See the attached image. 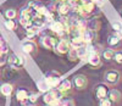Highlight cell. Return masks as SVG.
Segmentation results:
<instances>
[{"label":"cell","instance_id":"6da1fadb","mask_svg":"<svg viewBox=\"0 0 122 106\" xmlns=\"http://www.w3.org/2000/svg\"><path fill=\"white\" fill-rule=\"evenodd\" d=\"M120 81H121L120 71L114 70V68L105 71V73H104V83L106 84V86L115 87V86H117V84L120 83Z\"/></svg>","mask_w":122,"mask_h":106},{"label":"cell","instance_id":"7a4b0ae2","mask_svg":"<svg viewBox=\"0 0 122 106\" xmlns=\"http://www.w3.org/2000/svg\"><path fill=\"white\" fill-rule=\"evenodd\" d=\"M6 62H7V65L11 67V68L20 70V68H22L25 66V57L18 56L16 54H11V55H9Z\"/></svg>","mask_w":122,"mask_h":106},{"label":"cell","instance_id":"3957f363","mask_svg":"<svg viewBox=\"0 0 122 106\" xmlns=\"http://www.w3.org/2000/svg\"><path fill=\"white\" fill-rule=\"evenodd\" d=\"M72 84L77 90H84L88 87V78L86 75H76L72 79Z\"/></svg>","mask_w":122,"mask_h":106},{"label":"cell","instance_id":"277c9868","mask_svg":"<svg viewBox=\"0 0 122 106\" xmlns=\"http://www.w3.org/2000/svg\"><path fill=\"white\" fill-rule=\"evenodd\" d=\"M21 48L22 50L26 52V54L28 55H36L37 54V51H38V45L34 40H23L22 43H21Z\"/></svg>","mask_w":122,"mask_h":106},{"label":"cell","instance_id":"5b68a950","mask_svg":"<svg viewBox=\"0 0 122 106\" xmlns=\"http://www.w3.org/2000/svg\"><path fill=\"white\" fill-rule=\"evenodd\" d=\"M70 49H71V44H70L68 40H66V39L56 40V44H55V48H54V50L56 51V54L65 55V54H67V52H68Z\"/></svg>","mask_w":122,"mask_h":106},{"label":"cell","instance_id":"8992f818","mask_svg":"<svg viewBox=\"0 0 122 106\" xmlns=\"http://www.w3.org/2000/svg\"><path fill=\"white\" fill-rule=\"evenodd\" d=\"M61 81V76L60 73H57L56 71H53L46 75L45 77V83L48 84L49 88H53V87H57V84L60 83Z\"/></svg>","mask_w":122,"mask_h":106},{"label":"cell","instance_id":"52a82bcc","mask_svg":"<svg viewBox=\"0 0 122 106\" xmlns=\"http://www.w3.org/2000/svg\"><path fill=\"white\" fill-rule=\"evenodd\" d=\"M97 37H98L97 32L93 30V29L87 28L82 32V39H83V43L86 45H90L92 43H94V41L97 40Z\"/></svg>","mask_w":122,"mask_h":106},{"label":"cell","instance_id":"ba28073f","mask_svg":"<svg viewBox=\"0 0 122 106\" xmlns=\"http://www.w3.org/2000/svg\"><path fill=\"white\" fill-rule=\"evenodd\" d=\"M56 38L51 35H43L40 38V45L46 50H54L55 44H56Z\"/></svg>","mask_w":122,"mask_h":106},{"label":"cell","instance_id":"9c48e42d","mask_svg":"<svg viewBox=\"0 0 122 106\" xmlns=\"http://www.w3.org/2000/svg\"><path fill=\"white\" fill-rule=\"evenodd\" d=\"M94 94H95V98L98 100H103L105 98H107V94H109V88L105 83H100L95 87L94 89Z\"/></svg>","mask_w":122,"mask_h":106},{"label":"cell","instance_id":"30bf717a","mask_svg":"<svg viewBox=\"0 0 122 106\" xmlns=\"http://www.w3.org/2000/svg\"><path fill=\"white\" fill-rule=\"evenodd\" d=\"M60 93H62L64 95L68 94L71 90H72V82H71L70 79L65 78L62 81H60V83L57 84V88H56Z\"/></svg>","mask_w":122,"mask_h":106},{"label":"cell","instance_id":"8fae6325","mask_svg":"<svg viewBox=\"0 0 122 106\" xmlns=\"http://www.w3.org/2000/svg\"><path fill=\"white\" fill-rule=\"evenodd\" d=\"M14 90H15V87L11 83L6 82V83H3L1 86H0V95H3V96H6V98L11 96Z\"/></svg>","mask_w":122,"mask_h":106},{"label":"cell","instance_id":"7c38bea8","mask_svg":"<svg viewBox=\"0 0 122 106\" xmlns=\"http://www.w3.org/2000/svg\"><path fill=\"white\" fill-rule=\"evenodd\" d=\"M88 63L92 66V67H94V68H98L101 66V57L100 55L98 54V52H94V54H90L88 57Z\"/></svg>","mask_w":122,"mask_h":106},{"label":"cell","instance_id":"4fadbf2b","mask_svg":"<svg viewBox=\"0 0 122 106\" xmlns=\"http://www.w3.org/2000/svg\"><path fill=\"white\" fill-rule=\"evenodd\" d=\"M71 10H72V7H71V5L66 1H61L59 5H57V12L61 15V16H67L70 12H71Z\"/></svg>","mask_w":122,"mask_h":106},{"label":"cell","instance_id":"5bb4252c","mask_svg":"<svg viewBox=\"0 0 122 106\" xmlns=\"http://www.w3.org/2000/svg\"><path fill=\"white\" fill-rule=\"evenodd\" d=\"M107 98L114 104H117V102H120L122 100V93L120 90H117V89H111V90H109Z\"/></svg>","mask_w":122,"mask_h":106},{"label":"cell","instance_id":"9a60e30c","mask_svg":"<svg viewBox=\"0 0 122 106\" xmlns=\"http://www.w3.org/2000/svg\"><path fill=\"white\" fill-rule=\"evenodd\" d=\"M50 29L53 32H55V33H57V34H62L64 30L66 29V27L62 22H60V21H53V23L50 25Z\"/></svg>","mask_w":122,"mask_h":106},{"label":"cell","instance_id":"2e32d148","mask_svg":"<svg viewBox=\"0 0 122 106\" xmlns=\"http://www.w3.org/2000/svg\"><path fill=\"white\" fill-rule=\"evenodd\" d=\"M121 38L117 35V34H110L107 37V45L111 48V49H114L116 46H118L121 44Z\"/></svg>","mask_w":122,"mask_h":106},{"label":"cell","instance_id":"e0dca14e","mask_svg":"<svg viewBox=\"0 0 122 106\" xmlns=\"http://www.w3.org/2000/svg\"><path fill=\"white\" fill-rule=\"evenodd\" d=\"M56 99H57V96H56V90H49V91L44 95V96H43V101L45 102V105L53 104Z\"/></svg>","mask_w":122,"mask_h":106},{"label":"cell","instance_id":"ac0fdd59","mask_svg":"<svg viewBox=\"0 0 122 106\" xmlns=\"http://www.w3.org/2000/svg\"><path fill=\"white\" fill-rule=\"evenodd\" d=\"M114 55H115V49L107 48V49H104L101 51L100 57L105 61H111V60H114Z\"/></svg>","mask_w":122,"mask_h":106},{"label":"cell","instance_id":"d6986e66","mask_svg":"<svg viewBox=\"0 0 122 106\" xmlns=\"http://www.w3.org/2000/svg\"><path fill=\"white\" fill-rule=\"evenodd\" d=\"M38 98H39V94H37V93H29L28 98H27L25 101H22L21 104H22L23 106H34L33 104L38 100Z\"/></svg>","mask_w":122,"mask_h":106},{"label":"cell","instance_id":"ffe728a7","mask_svg":"<svg viewBox=\"0 0 122 106\" xmlns=\"http://www.w3.org/2000/svg\"><path fill=\"white\" fill-rule=\"evenodd\" d=\"M28 95H29V91H28L27 89L21 88V89H17V90H16V99H17L20 102L25 101V100L28 98Z\"/></svg>","mask_w":122,"mask_h":106},{"label":"cell","instance_id":"44dd1931","mask_svg":"<svg viewBox=\"0 0 122 106\" xmlns=\"http://www.w3.org/2000/svg\"><path fill=\"white\" fill-rule=\"evenodd\" d=\"M45 22V16H39V15H36L32 20V26L36 27V28H40V27H43Z\"/></svg>","mask_w":122,"mask_h":106},{"label":"cell","instance_id":"7402d4cb","mask_svg":"<svg viewBox=\"0 0 122 106\" xmlns=\"http://www.w3.org/2000/svg\"><path fill=\"white\" fill-rule=\"evenodd\" d=\"M4 16L6 20H15L17 17V10L16 9H7L4 12Z\"/></svg>","mask_w":122,"mask_h":106},{"label":"cell","instance_id":"603a6c76","mask_svg":"<svg viewBox=\"0 0 122 106\" xmlns=\"http://www.w3.org/2000/svg\"><path fill=\"white\" fill-rule=\"evenodd\" d=\"M77 50V56L78 59H84V57H88V51H87V45H82L76 49Z\"/></svg>","mask_w":122,"mask_h":106},{"label":"cell","instance_id":"cb8c5ba5","mask_svg":"<svg viewBox=\"0 0 122 106\" xmlns=\"http://www.w3.org/2000/svg\"><path fill=\"white\" fill-rule=\"evenodd\" d=\"M4 26L9 30H16L17 29V23L15 22V20H5L4 21Z\"/></svg>","mask_w":122,"mask_h":106},{"label":"cell","instance_id":"d4e9b609","mask_svg":"<svg viewBox=\"0 0 122 106\" xmlns=\"http://www.w3.org/2000/svg\"><path fill=\"white\" fill-rule=\"evenodd\" d=\"M68 59L71 60V61H76V60H78V56H77V50H76V48H72L71 46V49L68 50Z\"/></svg>","mask_w":122,"mask_h":106},{"label":"cell","instance_id":"484cf974","mask_svg":"<svg viewBox=\"0 0 122 106\" xmlns=\"http://www.w3.org/2000/svg\"><path fill=\"white\" fill-rule=\"evenodd\" d=\"M114 61L118 65H122V50H115V55H114Z\"/></svg>","mask_w":122,"mask_h":106},{"label":"cell","instance_id":"4316f807","mask_svg":"<svg viewBox=\"0 0 122 106\" xmlns=\"http://www.w3.org/2000/svg\"><path fill=\"white\" fill-rule=\"evenodd\" d=\"M61 106H76V101L72 98L62 99V104H61Z\"/></svg>","mask_w":122,"mask_h":106},{"label":"cell","instance_id":"83f0119b","mask_svg":"<svg viewBox=\"0 0 122 106\" xmlns=\"http://www.w3.org/2000/svg\"><path fill=\"white\" fill-rule=\"evenodd\" d=\"M99 106H114V102L109 98H105L103 100H99Z\"/></svg>","mask_w":122,"mask_h":106},{"label":"cell","instance_id":"f1b7e54d","mask_svg":"<svg viewBox=\"0 0 122 106\" xmlns=\"http://www.w3.org/2000/svg\"><path fill=\"white\" fill-rule=\"evenodd\" d=\"M0 52H1L3 55H6L9 52V45L6 41H3L1 44H0Z\"/></svg>","mask_w":122,"mask_h":106},{"label":"cell","instance_id":"f546056e","mask_svg":"<svg viewBox=\"0 0 122 106\" xmlns=\"http://www.w3.org/2000/svg\"><path fill=\"white\" fill-rule=\"evenodd\" d=\"M27 30V35L28 37H34L37 33H38V28H36V27H29V28H27L26 29Z\"/></svg>","mask_w":122,"mask_h":106},{"label":"cell","instance_id":"4dcf8cb0","mask_svg":"<svg viewBox=\"0 0 122 106\" xmlns=\"http://www.w3.org/2000/svg\"><path fill=\"white\" fill-rule=\"evenodd\" d=\"M111 26H112V28H114V30L116 32V33H120V32H122V23H121V22H114Z\"/></svg>","mask_w":122,"mask_h":106},{"label":"cell","instance_id":"1f68e13d","mask_svg":"<svg viewBox=\"0 0 122 106\" xmlns=\"http://www.w3.org/2000/svg\"><path fill=\"white\" fill-rule=\"evenodd\" d=\"M3 41H4V40H3V38H1V35H0V44H1V43H3Z\"/></svg>","mask_w":122,"mask_h":106},{"label":"cell","instance_id":"d6a6232c","mask_svg":"<svg viewBox=\"0 0 122 106\" xmlns=\"http://www.w3.org/2000/svg\"><path fill=\"white\" fill-rule=\"evenodd\" d=\"M3 56H5V55H3V54H1V52H0V60H1V59H3Z\"/></svg>","mask_w":122,"mask_h":106},{"label":"cell","instance_id":"836d02e7","mask_svg":"<svg viewBox=\"0 0 122 106\" xmlns=\"http://www.w3.org/2000/svg\"><path fill=\"white\" fill-rule=\"evenodd\" d=\"M46 106H56V105H54V104H50V105H46Z\"/></svg>","mask_w":122,"mask_h":106},{"label":"cell","instance_id":"e575fe53","mask_svg":"<svg viewBox=\"0 0 122 106\" xmlns=\"http://www.w3.org/2000/svg\"><path fill=\"white\" fill-rule=\"evenodd\" d=\"M120 16H121V18H122V10H121V11H120Z\"/></svg>","mask_w":122,"mask_h":106},{"label":"cell","instance_id":"d590c367","mask_svg":"<svg viewBox=\"0 0 122 106\" xmlns=\"http://www.w3.org/2000/svg\"><path fill=\"white\" fill-rule=\"evenodd\" d=\"M34 106H36V105H34Z\"/></svg>","mask_w":122,"mask_h":106}]
</instances>
